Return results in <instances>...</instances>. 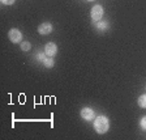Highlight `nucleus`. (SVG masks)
<instances>
[{
	"label": "nucleus",
	"mask_w": 146,
	"mask_h": 140,
	"mask_svg": "<svg viewBox=\"0 0 146 140\" xmlns=\"http://www.w3.org/2000/svg\"><path fill=\"white\" fill-rule=\"evenodd\" d=\"M138 105L142 109H146V94H142L138 97Z\"/></svg>",
	"instance_id": "9"
},
{
	"label": "nucleus",
	"mask_w": 146,
	"mask_h": 140,
	"mask_svg": "<svg viewBox=\"0 0 146 140\" xmlns=\"http://www.w3.org/2000/svg\"><path fill=\"white\" fill-rule=\"evenodd\" d=\"M8 38L12 43H20L22 41V33L18 29H11L8 31Z\"/></svg>",
	"instance_id": "3"
},
{
	"label": "nucleus",
	"mask_w": 146,
	"mask_h": 140,
	"mask_svg": "<svg viewBox=\"0 0 146 140\" xmlns=\"http://www.w3.org/2000/svg\"><path fill=\"white\" fill-rule=\"evenodd\" d=\"M94 130L98 134H106L110 130V121L106 115H99L94 121Z\"/></svg>",
	"instance_id": "1"
},
{
	"label": "nucleus",
	"mask_w": 146,
	"mask_h": 140,
	"mask_svg": "<svg viewBox=\"0 0 146 140\" xmlns=\"http://www.w3.org/2000/svg\"><path fill=\"white\" fill-rule=\"evenodd\" d=\"M80 115H81L82 119H85V121H88V122H90V121L95 119L94 110L90 109V107H84V109H81V113H80Z\"/></svg>",
	"instance_id": "4"
},
{
	"label": "nucleus",
	"mask_w": 146,
	"mask_h": 140,
	"mask_svg": "<svg viewBox=\"0 0 146 140\" xmlns=\"http://www.w3.org/2000/svg\"><path fill=\"white\" fill-rule=\"evenodd\" d=\"M52 30H54V26H52L51 22H43V24H40L38 26V33L42 34V36H47Z\"/></svg>",
	"instance_id": "5"
},
{
	"label": "nucleus",
	"mask_w": 146,
	"mask_h": 140,
	"mask_svg": "<svg viewBox=\"0 0 146 140\" xmlns=\"http://www.w3.org/2000/svg\"><path fill=\"white\" fill-rule=\"evenodd\" d=\"M30 49H31L30 42H27V41H24V42H21V50H22V51H29Z\"/></svg>",
	"instance_id": "11"
},
{
	"label": "nucleus",
	"mask_w": 146,
	"mask_h": 140,
	"mask_svg": "<svg viewBox=\"0 0 146 140\" xmlns=\"http://www.w3.org/2000/svg\"><path fill=\"white\" fill-rule=\"evenodd\" d=\"M44 52L47 56H51V58H54L55 55L58 54V46L55 45L54 42H50L47 43V45L44 46Z\"/></svg>",
	"instance_id": "6"
},
{
	"label": "nucleus",
	"mask_w": 146,
	"mask_h": 140,
	"mask_svg": "<svg viewBox=\"0 0 146 140\" xmlns=\"http://www.w3.org/2000/svg\"><path fill=\"white\" fill-rule=\"evenodd\" d=\"M43 66H44L46 68H52L55 66V60L54 58H51V56H47V58L43 60Z\"/></svg>",
	"instance_id": "8"
},
{
	"label": "nucleus",
	"mask_w": 146,
	"mask_h": 140,
	"mask_svg": "<svg viewBox=\"0 0 146 140\" xmlns=\"http://www.w3.org/2000/svg\"><path fill=\"white\" fill-rule=\"evenodd\" d=\"M140 126L143 131H146V117H143V118L140 121Z\"/></svg>",
	"instance_id": "12"
},
{
	"label": "nucleus",
	"mask_w": 146,
	"mask_h": 140,
	"mask_svg": "<svg viewBox=\"0 0 146 140\" xmlns=\"http://www.w3.org/2000/svg\"><path fill=\"white\" fill-rule=\"evenodd\" d=\"M89 1H91V0H89Z\"/></svg>",
	"instance_id": "14"
},
{
	"label": "nucleus",
	"mask_w": 146,
	"mask_h": 140,
	"mask_svg": "<svg viewBox=\"0 0 146 140\" xmlns=\"http://www.w3.org/2000/svg\"><path fill=\"white\" fill-rule=\"evenodd\" d=\"M103 13H104L103 7L99 5V4H95V5L91 8V11H90L91 20H93V21H99L100 18L103 17Z\"/></svg>",
	"instance_id": "2"
},
{
	"label": "nucleus",
	"mask_w": 146,
	"mask_h": 140,
	"mask_svg": "<svg viewBox=\"0 0 146 140\" xmlns=\"http://www.w3.org/2000/svg\"><path fill=\"white\" fill-rule=\"evenodd\" d=\"M94 26L98 31H107L110 29V24L107 21H94Z\"/></svg>",
	"instance_id": "7"
},
{
	"label": "nucleus",
	"mask_w": 146,
	"mask_h": 140,
	"mask_svg": "<svg viewBox=\"0 0 146 140\" xmlns=\"http://www.w3.org/2000/svg\"><path fill=\"white\" fill-rule=\"evenodd\" d=\"M46 58H47L46 52H36V54H35V59L39 62V63H43V60H44Z\"/></svg>",
	"instance_id": "10"
},
{
	"label": "nucleus",
	"mask_w": 146,
	"mask_h": 140,
	"mask_svg": "<svg viewBox=\"0 0 146 140\" xmlns=\"http://www.w3.org/2000/svg\"><path fill=\"white\" fill-rule=\"evenodd\" d=\"M15 1H16V0H1V3L5 4V5H12Z\"/></svg>",
	"instance_id": "13"
}]
</instances>
